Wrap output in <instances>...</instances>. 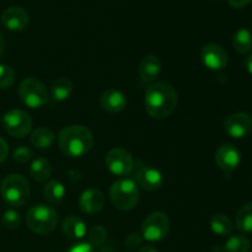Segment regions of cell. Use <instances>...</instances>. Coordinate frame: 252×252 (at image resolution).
Segmentation results:
<instances>
[{"instance_id":"obj_1","label":"cell","mask_w":252,"mask_h":252,"mask_svg":"<svg viewBox=\"0 0 252 252\" xmlns=\"http://www.w3.org/2000/svg\"><path fill=\"white\" fill-rule=\"evenodd\" d=\"M177 91L164 81L150 84L145 90V110L155 120H164L171 116L177 106Z\"/></svg>"},{"instance_id":"obj_2","label":"cell","mask_w":252,"mask_h":252,"mask_svg":"<svg viewBox=\"0 0 252 252\" xmlns=\"http://www.w3.org/2000/svg\"><path fill=\"white\" fill-rule=\"evenodd\" d=\"M94 137L88 127L71 125L63 128L58 134L61 152L69 158H81L93 148Z\"/></svg>"},{"instance_id":"obj_3","label":"cell","mask_w":252,"mask_h":252,"mask_svg":"<svg viewBox=\"0 0 252 252\" xmlns=\"http://www.w3.org/2000/svg\"><path fill=\"white\" fill-rule=\"evenodd\" d=\"M26 223L33 233L47 235L56 229L58 224V213L53 207L37 204L27 212Z\"/></svg>"},{"instance_id":"obj_4","label":"cell","mask_w":252,"mask_h":252,"mask_svg":"<svg viewBox=\"0 0 252 252\" xmlns=\"http://www.w3.org/2000/svg\"><path fill=\"white\" fill-rule=\"evenodd\" d=\"M0 193L6 204L11 207H21L29 201L31 189L29 181L24 176L12 174L5 177L1 182Z\"/></svg>"},{"instance_id":"obj_5","label":"cell","mask_w":252,"mask_h":252,"mask_svg":"<svg viewBox=\"0 0 252 252\" xmlns=\"http://www.w3.org/2000/svg\"><path fill=\"white\" fill-rule=\"evenodd\" d=\"M110 198L113 206L121 211H130L139 202V189L132 179H121L113 182L110 189Z\"/></svg>"},{"instance_id":"obj_6","label":"cell","mask_w":252,"mask_h":252,"mask_svg":"<svg viewBox=\"0 0 252 252\" xmlns=\"http://www.w3.org/2000/svg\"><path fill=\"white\" fill-rule=\"evenodd\" d=\"M19 95L22 102L30 108H39L48 102V91L42 81L36 78H27L19 86Z\"/></svg>"},{"instance_id":"obj_7","label":"cell","mask_w":252,"mask_h":252,"mask_svg":"<svg viewBox=\"0 0 252 252\" xmlns=\"http://www.w3.org/2000/svg\"><path fill=\"white\" fill-rule=\"evenodd\" d=\"M170 220L162 212H153L144 219L142 225V236L148 241H160L169 235Z\"/></svg>"},{"instance_id":"obj_8","label":"cell","mask_w":252,"mask_h":252,"mask_svg":"<svg viewBox=\"0 0 252 252\" xmlns=\"http://www.w3.org/2000/svg\"><path fill=\"white\" fill-rule=\"evenodd\" d=\"M106 166L116 176H127L134 169L132 154L123 148H113L106 155Z\"/></svg>"},{"instance_id":"obj_9","label":"cell","mask_w":252,"mask_h":252,"mask_svg":"<svg viewBox=\"0 0 252 252\" xmlns=\"http://www.w3.org/2000/svg\"><path fill=\"white\" fill-rule=\"evenodd\" d=\"M5 130L14 138H24L31 132L32 120L29 113L21 110H11L2 117Z\"/></svg>"},{"instance_id":"obj_10","label":"cell","mask_w":252,"mask_h":252,"mask_svg":"<svg viewBox=\"0 0 252 252\" xmlns=\"http://www.w3.org/2000/svg\"><path fill=\"white\" fill-rule=\"evenodd\" d=\"M202 63L211 70H221L229 61L228 53L221 46L217 43H208L201 51Z\"/></svg>"},{"instance_id":"obj_11","label":"cell","mask_w":252,"mask_h":252,"mask_svg":"<svg viewBox=\"0 0 252 252\" xmlns=\"http://www.w3.org/2000/svg\"><path fill=\"white\" fill-rule=\"evenodd\" d=\"M224 128L231 138L240 139L252 130V117L246 112H235L226 118Z\"/></svg>"},{"instance_id":"obj_12","label":"cell","mask_w":252,"mask_h":252,"mask_svg":"<svg viewBox=\"0 0 252 252\" xmlns=\"http://www.w3.org/2000/svg\"><path fill=\"white\" fill-rule=\"evenodd\" d=\"M135 181L145 191H157L164 184L162 174L158 169L142 164L135 169Z\"/></svg>"},{"instance_id":"obj_13","label":"cell","mask_w":252,"mask_h":252,"mask_svg":"<svg viewBox=\"0 0 252 252\" xmlns=\"http://www.w3.org/2000/svg\"><path fill=\"white\" fill-rule=\"evenodd\" d=\"M216 162L224 172L235 171L241 162V154L233 144H224L218 148L216 153Z\"/></svg>"},{"instance_id":"obj_14","label":"cell","mask_w":252,"mask_h":252,"mask_svg":"<svg viewBox=\"0 0 252 252\" xmlns=\"http://www.w3.org/2000/svg\"><path fill=\"white\" fill-rule=\"evenodd\" d=\"M2 24L10 31H24L30 24V15L20 6H10L2 12Z\"/></svg>"},{"instance_id":"obj_15","label":"cell","mask_w":252,"mask_h":252,"mask_svg":"<svg viewBox=\"0 0 252 252\" xmlns=\"http://www.w3.org/2000/svg\"><path fill=\"white\" fill-rule=\"evenodd\" d=\"M103 204H105L103 193L96 189H86L79 198V208L86 214L98 213L102 209Z\"/></svg>"},{"instance_id":"obj_16","label":"cell","mask_w":252,"mask_h":252,"mask_svg":"<svg viewBox=\"0 0 252 252\" xmlns=\"http://www.w3.org/2000/svg\"><path fill=\"white\" fill-rule=\"evenodd\" d=\"M127 96L118 90H108L101 95L100 105L102 110L110 113H117L127 107Z\"/></svg>"},{"instance_id":"obj_17","label":"cell","mask_w":252,"mask_h":252,"mask_svg":"<svg viewBox=\"0 0 252 252\" xmlns=\"http://www.w3.org/2000/svg\"><path fill=\"white\" fill-rule=\"evenodd\" d=\"M161 71V63L155 56H147L139 64V75L144 83H153Z\"/></svg>"},{"instance_id":"obj_18","label":"cell","mask_w":252,"mask_h":252,"mask_svg":"<svg viewBox=\"0 0 252 252\" xmlns=\"http://www.w3.org/2000/svg\"><path fill=\"white\" fill-rule=\"evenodd\" d=\"M63 233L66 238L71 240H79L86 235V224L81 218L76 216H70L64 219Z\"/></svg>"},{"instance_id":"obj_19","label":"cell","mask_w":252,"mask_h":252,"mask_svg":"<svg viewBox=\"0 0 252 252\" xmlns=\"http://www.w3.org/2000/svg\"><path fill=\"white\" fill-rule=\"evenodd\" d=\"M54 142H56V134L53 130L47 127L37 128L31 134V143L36 149H49Z\"/></svg>"},{"instance_id":"obj_20","label":"cell","mask_w":252,"mask_h":252,"mask_svg":"<svg viewBox=\"0 0 252 252\" xmlns=\"http://www.w3.org/2000/svg\"><path fill=\"white\" fill-rule=\"evenodd\" d=\"M30 175L37 182H43L48 180L52 175V165L44 158H37L30 166Z\"/></svg>"},{"instance_id":"obj_21","label":"cell","mask_w":252,"mask_h":252,"mask_svg":"<svg viewBox=\"0 0 252 252\" xmlns=\"http://www.w3.org/2000/svg\"><path fill=\"white\" fill-rule=\"evenodd\" d=\"M73 89V81L69 78L62 76V78L54 80L52 84V96L56 101L62 102V101H65L66 98L70 97Z\"/></svg>"},{"instance_id":"obj_22","label":"cell","mask_w":252,"mask_h":252,"mask_svg":"<svg viewBox=\"0 0 252 252\" xmlns=\"http://www.w3.org/2000/svg\"><path fill=\"white\" fill-rule=\"evenodd\" d=\"M233 47L239 54H248L252 51V32L249 29H239L233 36Z\"/></svg>"},{"instance_id":"obj_23","label":"cell","mask_w":252,"mask_h":252,"mask_svg":"<svg viewBox=\"0 0 252 252\" xmlns=\"http://www.w3.org/2000/svg\"><path fill=\"white\" fill-rule=\"evenodd\" d=\"M209 225H211L212 231L219 236L230 235L234 230L233 221L230 220V218H229L228 216L221 213L214 214V216L211 218V223H209Z\"/></svg>"},{"instance_id":"obj_24","label":"cell","mask_w":252,"mask_h":252,"mask_svg":"<svg viewBox=\"0 0 252 252\" xmlns=\"http://www.w3.org/2000/svg\"><path fill=\"white\" fill-rule=\"evenodd\" d=\"M43 196L47 199V202L56 206L63 201L64 196H65V187L62 182L52 180V181L47 182V185L44 186Z\"/></svg>"},{"instance_id":"obj_25","label":"cell","mask_w":252,"mask_h":252,"mask_svg":"<svg viewBox=\"0 0 252 252\" xmlns=\"http://www.w3.org/2000/svg\"><path fill=\"white\" fill-rule=\"evenodd\" d=\"M235 225L241 233H252V202L245 203L238 211Z\"/></svg>"},{"instance_id":"obj_26","label":"cell","mask_w":252,"mask_h":252,"mask_svg":"<svg viewBox=\"0 0 252 252\" xmlns=\"http://www.w3.org/2000/svg\"><path fill=\"white\" fill-rule=\"evenodd\" d=\"M250 240L244 235L231 236L223 248V252H250Z\"/></svg>"},{"instance_id":"obj_27","label":"cell","mask_w":252,"mask_h":252,"mask_svg":"<svg viewBox=\"0 0 252 252\" xmlns=\"http://www.w3.org/2000/svg\"><path fill=\"white\" fill-rule=\"evenodd\" d=\"M1 223L9 230H15L21 225V216L19 212L14 211V209H7L2 214Z\"/></svg>"},{"instance_id":"obj_28","label":"cell","mask_w":252,"mask_h":252,"mask_svg":"<svg viewBox=\"0 0 252 252\" xmlns=\"http://www.w3.org/2000/svg\"><path fill=\"white\" fill-rule=\"evenodd\" d=\"M15 83V71L6 64H0V89L6 90Z\"/></svg>"},{"instance_id":"obj_29","label":"cell","mask_w":252,"mask_h":252,"mask_svg":"<svg viewBox=\"0 0 252 252\" xmlns=\"http://www.w3.org/2000/svg\"><path fill=\"white\" fill-rule=\"evenodd\" d=\"M88 239L89 244H90L93 248L94 246H101L105 243L106 239H107V231H106V229L103 228V226L96 225L89 231Z\"/></svg>"},{"instance_id":"obj_30","label":"cell","mask_w":252,"mask_h":252,"mask_svg":"<svg viewBox=\"0 0 252 252\" xmlns=\"http://www.w3.org/2000/svg\"><path fill=\"white\" fill-rule=\"evenodd\" d=\"M32 158H33V153H32V150L30 149V148L22 145V147H19L15 149L14 160L15 161L20 162V164H26V162H29Z\"/></svg>"},{"instance_id":"obj_31","label":"cell","mask_w":252,"mask_h":252,"mask_svg":"<svg viewBox=\"0 0 252 252\" xmlns=\"http://www.w3.org/2000/svg\"><path fill=\"white\" fill-rule=\"evenodd\" d=\"M143 236H140V234L138 233H132L126 238L125 245L127 246L129 250H134V249L139 248L140 244H142Z\"/></svg>"},{"instance_id":"obj_32","label":"cell","mask_w":252,"mask_h":252,"mask_svg":"<svg viewBox=\"0 0 252 252\" xmlns=\"http://www.w3.org/2000/svg\"><path fill=\"white\" fill-rule=\"evenodd\" d=\"M68 252H95L94 248L89 243H79L76 245H74L73 248H70V250Z\"/></svg>"},{"instance_id":"obj_33","label":"cell","mask_w":252,"mask_h":252,"mask_svg":"<svg viewBox=\"0 0 252 252\" xmlns=\"http://www.w3.org/2000/svg\"><path fill=\"white\" fill-rule=\"evenodd\" d=\"M9 155V147H7L6 142L2 138H0V164L5 161Z\"/></svg>"},{"instance_id":"obj_34","label":"cell","mask_w":252,"mask_h":252,"mask_svg":"<svg viewBox=\"0 0 252 252\" xmlns=\"http://www.w3.org/2000/svg\"><path fill=\"white\" fill-rule=\"evenodd\" d=\"M252 0H228L229 5L234 9H243V7L248 6L249 4H251Z\"/></svg>"},{"instance_id":"obj_35","label":"cell","mask_w":252,"mask_h":252,"mask_svg":"<svg viewBox=\"0 0 252 252\" xmlns=\"http://www.w3.org/2000/svg\"><path fill=\"white\" fill-rule=\"evenodd\" d=\"M245 66H246V69H248L249 73H250L251 75H252V53L250 54V56L248 57V58H246V61H245Z\"/></svg>"},{"instance_id":"obj_36","label":"cell","mask_w":252,"mask_h":252,"mask_svg":"<svg viewBox=\"0 0 252 252\" xmlns=\"http://www.w3.org/2000/svg\"><path fill=\"white\" fill-rule=\"evenodd\" d=\"M139 252H158V250L155 248H153V246L147 245V246H143V248L139 250Z\"/></svg>"},{"instance_id":"obj_37","label":"cell","mask_w":252,"mask_h":252,"mask_svg":"<svg viewBox=\"0 0 252 252\" xmlns=\"http://www.w3.org/2000/svg\"><path fill=\"white\" fill-rule=\"evenodd\" d=\"M4 47H5V41H4V37H2V34L0 33V57H1L2 52H4Z\"/></svg>"},{"instance_id":"obj_38","label":"cell","mask_w":252,"mask_h":252,"mask_svg":"<svg viewBox=\"0 0 252 252\" xmlns=\"http://www.w3.org/2000/svg\"><path fill=\"white\" fill-rule=\"evenodd\" d=\"M2 122V117H1V116H0V123H1Z\"/></svg>"}]
</instances>
